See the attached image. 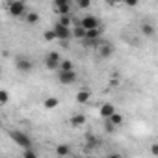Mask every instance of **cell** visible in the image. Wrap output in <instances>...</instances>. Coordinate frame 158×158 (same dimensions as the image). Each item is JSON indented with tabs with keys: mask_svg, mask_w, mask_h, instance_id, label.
Wrapping results in <instances>:
<instances>
[{
	"mask_svg": "<svg viewBox=\"0 0 158 158\" xmlns=\"http://www.w3.org/2000/svg\"><path fill=\"white\" fill-rule=\"evenodd\" d=\"M60 71H74V63H73L71 60H61Z\"/></svg>",
	"mask_w": 158,
	"mask_h": 158,
	"instance_id": "cell-19",
	"label": "cell"
},
{
	"mask_svg": "<svg viewBox=\"0 0 158 158\" xmlns=\"http://www.w3.org/2000/svg\"><path fill=\"white\" fill-rule=\"evenodd\" d=\"M23 158H37V154H35V151H34V149H28V151H24V152H23Z\"/></svg>",
	"mask_w": 158,
	"mask_h": 158,
	"instance_id": "cell-24",
	"label": "cell"
},
{
	"mask_svg": "<svg viewBox=\"0 0 158 158\" xmlns=\"http://www.w3.org/2000/svg\"><path fill=\"white\" fill-rule=\"evenodd\" d=\"M86 35H88V32L80 26V23H76L74 26H73V37H76V39H86Z\"/></svg>",
	"mask_w": 158,
	"mask_h": 158,
	"instance_id": "cell-12",
	"label": "cell"
},
{
	"mask_svg": "<svg viewBox=\"0 0 158 158\" xmlns=\"http://www.w3.org/2000/svg\"><path fill=\"white\" fill-rule=\"evenodd\" d=\"M99 112H101V117L106 121V119H110V117L115 114V106H114L112 102H106V104H102V106H101V110H99Z\"/></svg>",
	"mask_w": 158,
	"mask_h": 158,
	"instance_id": "cell-11",
	"label": "cell"
},
{
	"mask_svg": "<svg viewBox=\"0 0 158 158\" xmlns=\"http://www.w3.org/2000/svg\"><path fill=\"white\" fill-rule=\"evenodd\" d=\"M101 35H102V30H91V32H88L86 39H89V41H99Z\"/></svg>",
	"mask_w": 158,
	"mask_h": 158,
	"instance_id": "cell-18",
	"label": "cell"
},
{
	"mask_svg": "<svg viewBox=\"0 0 158 158\" xmlns=\"http://www.w3.org/2000/svg\"><path fill=\"white\" fill-rule=\"evenodd\" d=\"M54 11L60 15V17H65V15H71V2H67V0H56V2L52 4Z\"/></svg>",
	"mask_w": 158,
	"mask_h": 158,
	"instance_id": "cell-8",
	"label": "cell"
},
{
	"mask_svg": "<svg viewBox=\"0 0 158 158\" xmlns=\"http://www.w3.org/2000/svg\"><path fill=\"white\" fill-rule=\"evenodd\" d=\"M71 125H73L74 128L86 125V115H84V114H74V115L71 117Z\"/></svg>",
	"mask_w": 158,
	"mask_h": 158,
	"instance_id": "cell-13",
	"label": "cell"
},
{
	"mask_svg": "<svg viewBox=\"0 0 158 158\" xmlns=\"http://www.w3.org/2000/svg\"><path fill=\"white\" fill-rule=\"evenodd\" d=\"M8 10L13 17H26L28 15V8L24 2H10L8 4Z\"/></svg>",
	"mask_w": 158,
	"mask_h": 158,
	"instance_id": "cell-5",
	"label": "cell"
},
{
	"mask_svg": "<svg viewBox=\"0 0 158 158\" xmlns=\"http://www.w3.org/2000/svg\"><path fill=\"white\" fill-rule=\"evenodd\" d=\"M15 67H17L19 73H30V71L34 69V63H32V60L26 58V56H17V58H15Z\"/></svg>",
	"mask_w": 158,
	"mask_h": 158,
	"instance_id": "cell-6",
	"label": "cell"
},
{
	"mask_svg": "<svg viewBox=\"0 0 158 158\" xmlns=\"http://www.w3.org/2000/svg\"><path fill=\"white\" fill-rule=\"evenodd\" d=\"M43 39H45V41H48V43H50V41H54V39H56V34H54V30H45V34H43Z\"/></svg>",
	"mask_w": 158,
	"mask_h": 158,
	"instance_id": "cell-21",
	"label": "cell"
},
{
	"mask_svg": "<svg viewBox=\"0 0 158 158\" xmlns=\"http://www.w3.org/2000/svg\"><path fill=\"white\" fill-rule=\"evenodd\" d=\"M74 101H76L78 104H86V102H89V101H91V91H89L88 88L78 89L76 95H74Z\"/></svg>",
	"mask_w": 158,
	"mask_h": 158,
	"instance_id": "cell-9",
	"label": "cell"
},
{
	"mask_svg": "<svg viewBox=\"0 0 158 158\" xmlns=\"http://www.w3.org/2000/svg\"><path fill=\"white\" fill-rule=\"evenodd\" d=\"M106 121H110V123H112V125H115V127H119V125H121V123H123V115H121V114H117V112H115V114H114V115H112V117H110V119H106Z\"/></svg>",
	"mask_w": 158,
	"mask_h": 158,
	"instance_id": "cell-20",
	"label": "cell"
},
{
	"mask_svg": "<svg viewBox=\"0 0 158 158\" xmlns=\"http://www.w3.org/2000/svg\"><path fill=\"white\" fill-rule=\"evenodd\" d=\"M99 54H101V58H110L114 54V45L110 41H102L99 47Z\"/></svg>",
	"mask_w": 158,
	"mask_h": 158,
	"instance_id": "cell-10",
	"label": "cell"
},
{
	"mask_svg": "<svg viewBox=\"0 0 158 158\" xmlns=\"http://www.w3.org/2000/svg\"><path fill=\"white\" fill-rule=\"evenodd\" d=\"M10 138H11L19 147H23L24 151H28V149H32V147H34V145H32L30 136H28V134H24V132H21V130H10Z\"/></svg>",
	"mask_w": 158,
	"mask_h": 158,
	"instance_id": "cell-1",
	"label": "cell"
},
{
	"mask_svg": "<svg viewBox=\"0 0 158 158\" xmlns=\"http://www.w3.org/2000/svg\"><path fill=\"white\" fill-rule=\"evenodd\" d=\"M127 6H130V8H136V6H138V0H130V2H127Z\"/></svg>",
	"mask_w": 158,
	"mask_h": 158,
	"instance_id": "cell-27",
	"label": "cell"
},
{
	"mask_svg": "<svg viewBox=\"0 0 158 158\" xmlns=\"http://www.w3.org/2000/svg\"><path fill=\"white\" fill-rule=\"evenodd\" d=\"M76 71H58V80L60 84L63 86H69V84H74L76 82Z\"/></svg>",
	"mask_w": 158,
	"mask_h": 158,
	"instance_id": "cell-7",
	"label": "cell"
},
{
	"mask_svg": "<svg viewBox=\"0 0 158 158\" xmlns=\"http://www.w3.org/2000/svg\"><path fill=\"white\" fill-rule=\"evenodd\" d=\"M52 30H54V34H56V39H58V41H61V43H63V47H67L69 39L73 37V30H71V28H67V26H61L60 23H56Z\"/></svg>",
	"mask_w": 158,
	"mask_h": 158,
	"instance_id": "cell-2",
	"label": "cell"
},
{
	"mask_svg": "<svg viewBox=\"0 0 158 158\" xmlns=\"http://www.w3.org/2000/svg\"><path fill=\"white\" fill-rule=\"evenodd\" d=\"M76 158H82V156H76Z\"/></svg>",
	"mask_w": 158,
	"mask_h": 158,
	"instance_id": "cell-29",
	"label": "cell"
},
{
	"mask_svg": "<svg viewBox=\"0 0 158 158\" xmlns=\"http://www.w3.org/2000/svg\"><path fill=\"white\" fill-rule=\"evenodd\" d=\"M149 151H151L152 156H158V143H152V145L149 147Z\"/></svg>",
	"mask_w": 158,
	"mask_h": 158,
	"instance_id": "cell-26",
	"label": "cell"
},
{
	"mask_svg": "<svg viewBox=\"0 0 158 158\" xmlns=\"http://www.w3.org/2000/svg\"><path fill=\"white\" fill-rule=\"evenodd\" d=\"M61 56H60V52H56V50H52V52H48V54H45V67L47 69H50V71H60V65H61Z\"/></svg>",
	"mask_w": 158,
	"mask_h": 158,
	"instance_id": "cell-3",
	"label": "cell"
},
{
	"mask_svg": "<svg viewBox=\"0 0 158 158\" xmlns=\"http://www.w3.org/2000/svg\"><path fill=\"white\" fill-rule=\"evenodd\" d=\"M8 101H10L8 91L6 89H0V104H8Z\"/></svg>",
	"mask_w": 158,
	"mask_h": 158,
	"instance_id": "cell-23",
	"label": "cell"
},
{
	"mask_svg": "<svg viewBox=\"0 0 158 158\" xmlns=\"http://www.w3.org/2000/svg\"><path fill=\"white\" fill-rule=\"evenodd\" d=\"M24 21H26L28 24H37V23H39V13H37V11H28V15L24 17Z\"/></svg>",
	"mask_w": 158,
	"mask_h": 158,
	"instance_id": "cell-16",
	"label": "cell"
},
{
	"mask_svg": "<svg viewBox=\"0 0 158 158\" xmlns=\"http://www.w3.org/2000/svg\"><path fill=\"white\" fill-rule=\"evenodd\" d=\"M58 104H60V99H58V97H47V99L43 101V106H45L47 110H54Z\"/></svg>",
	"mask_w": 158,
	"mask_h": 158,
	"instance_id": "cell-14",
	"label": "cell"
},
{
	"mask_svg": "<svg viewBox=\"0 0 158 158\" xmlns=\"http://www.w3.org/2000/svg\"><path fill=\"white\" fill-rule=\"evenodd\" d=\"M76 6L80 8V10H89L91 2H89V0H76Z\"/></svg>",
	"mask_w": 158,
	"mask_h": 158,
	"instance_id": "cell-22",
	"label": "cell"
},
{
	"mask_svg": "<svg viewBox=\"0 0 158 158\" xmlns=\"http://www.w3.org/2000/svg\"><path fill=\"white\" fill-rule=\"evenodd\" d=\"M141 34L143 35H154V26L151 23H143L141 24Z\"/></svg>",
	"mask_w": 158,
	"mask_h": 158,
	"instance_id": "cell-17",
	"label": "cell"
},
{
	"mask_svg": "<svg viewBox=\"0 0 158 158\" xmlns=\"http://www.w3.org/2000/svg\"><path fill=\"white\" fill-rule=\"evenodd\" d=\"M80 26L86 30V32H91V30H101V21L95 17V15H84L80 21Z\"/></svg>",
	"mask_w": 158,
	"mask_h": 158,
	"instance_id": "cell-4",
	"label": "cell"
},
{
	"mask_svg": "<svg viewBox=\"0 0 158 158\" xmlns=\"http://www.w3.org/2000/svg\"><path fill=\"white\" fill-rule=\"evenodd\" d=\"M106 158H121V156H119V154H108Z\"/></svg>",
	"mask_w": 158,
	"mask_h": 158,
	"instance_id": "cell-28",
	"label": "cell"
},
{
	"mask_svg": "<svg viewBox=\"0 0 158 158\" xmlns=\"http://www.w3.org/2000/svg\"><path fill=\"white\" fill-rule=\"evenodd\" d=\"M104 128H106V132H110V134H112V132H114L117 127H115V125H112L110 121H104Z\"/></svg>",
	"mask_w": 158,
	"mask_h": 158,
	"instance_id": "cell-25",
	"label": "cell"
},
{
	"mask_svg": "<svg viewBox=\"0 0 158 158\" xmlns=\"http://www.w3.org/2000/svg\"><path fill=\"white\" fill-rule=\"evenodd\" d=\"M71 152V147L67 145V143H60V145H56V154L58 156H67Z\"/></svg>",
	"mask_w": 158,
	"mask_h": 158,
	"instance_id": "cell-15",
	"label": "cell"
}]
</instances>
